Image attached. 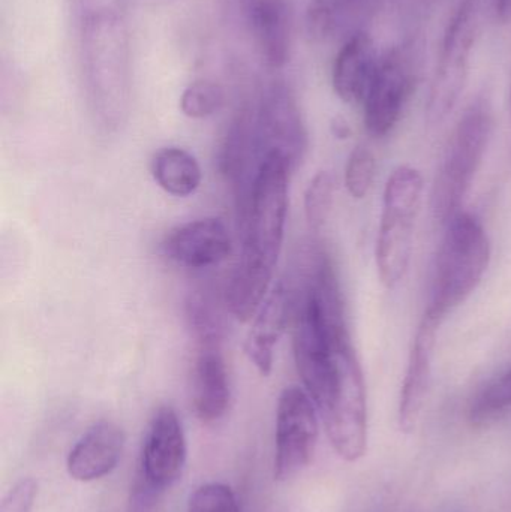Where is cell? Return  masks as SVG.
Wrapping results in <instances>:
<instances>
[{"label":"cell","mask_w":511,"mask_h":512,"mask_svg":"<svg viewBox=\"0 0 511 512\" xmlns=\"http://www.w3.org/2000/svg\"><path fill=\"white\" fill-rule=\"evenodd\" d=\"M318 441L317 406L308 391L288 387L276 409L275 478L296 477L314 457Z\"/></svg>","instance_id":"9c48e42d"},{"label":"cell","mask_w":511,"mask_h":512,"mask_svg":"<svg viewBox=\"0 0 511 512\" xmlns=\"http://www.w3.org/2000/svg\"><path fill=\"white\" fill-rule=\"evenodd\" d=\"M38 487L33 480H23L3 499L0 512H30L35 504Z\"/></svg>","instance_id":"4316f807"},{"label":"cell","mask_w":511,"mask_h":512,"mask_svg":"<svg viewBox=\"0 0 511 512\" xmlns=\"http://www.w3.org/2000/svg\"><path fill=\"white\" fill-rule=\"evenodd\" d=\"M125 448V433L113 421L93 424L69 451V477L81 483L101 480L119 465Z\"/></svg>","instance_id":"5bb4252c"},{"label":"cell","mask_w":511,"mask_h":512,"mask_svg":"<svg viewBox=\"0 0 511 512\" xmlns=\"http://www.w3.org/2000/svg\"><path fill=\"white\" fill-rule=\"evenodd\" d=\"M186 438L182 421L171 406L153 415L144 438L138 478L164 493L182 477L186 465Z\"/></svg>","instance_id":"8fae6325"},{"label":"cell","mask_w":511,"mask_h":512,"mask_svg":"<svg viewBox=\"0 0 511 512\" xmlns=\"http://www.w3.org/2000/svg\"><path fill=\"white\" fill-rule=\"evenodd\" d=\"M224 90L212 81H197L186 87L180 98V110L191 119H206L221 110Z\"/></svg>","instance_id":"603a6c76"},{"label":"cell","mask_w":511,"mask_h":512,"mask_svg":"<svg viewBox=\"0 0 511 512\" xmlns=\"http://www.w3.org/2000/svg\"><path fill=\"white\" fill-rule=\"evenodd\" d=\"M161 495L162 493L156 492L155 489L147 486L141 478L137 477V481L132 487L129 512H152L155 510Z\"/></svg>","instance_id":"f1b7e54d"},{"label":"cell","mask_w":511,"mask_h":512,"mask_svg":"<svg viewBox=\"0 0 511 512\" xmlns=\"http://www.w3.org/2000/svg\"><path fill=\"white\" fill-rule=\"evenodd\" d=\"M377 173L374 153L365 146H357L348 158L345 168V186L348 194L362 200L371 191Z\"/></svg>","instance_id":"cb8c5ba5"},{"label":"cell","mask_w":511,"mask_h":512,"mask_svg":"<svg viewBox=\"0 0 511 512\" xmlns=\"http://www.w3.org/2000/svg\"><path fill=\"white\" fill-rule=\"evenodd\" d=\"M188 512H239L236 495L221 483L198 487L189 498Z\"/></svg>","instance_id":"484cf974"},{"label":"cell","mask_w":511,"mask_h":512,"mask_svg":"<svg viewBox=\"0 0 511 512\" xmlns=\"http://www.w3.org/2000/svg\"><path fill=\"white\" fill-rule=\"evenodd\" d=\"M186 322L198 348H219L225 337L224 315L210 295L201 291L189 295Z\"/></svg>","instance_id":"44dd1931"},{"label":"cell","mask_w":511,"mask_h":512,"mask_svg":"<svg viewBox=\"0 0 511 512\" xmlns=\"http://www.w3.org/2000/svg\"><path fill=\"white\" fill-rule=\"evenodd\" d=\"M416 80L417 53L411 45L393 48L380 60L363 99L365 128L372 137H386L398 125Z\"/></svg>","instance_id":"ba28073f"},{"label":"cell","mask_w":511,"mask_h":512,"mask_svg":"<svg viewBox=\"0 0 511 512\" xmlns=\"http://www.w3.org/2000/svg\"><path fill=\"white\" fill-rule=\"evenodd\" d=\"M333 200L335 180L329 171H320L309 182L305 192V215L311 230H323L332 213Z\"/></svg>","instance_id":"7402d4cb"},{"label":"cell","mask_w":511,"mask_h":512,"mask_svg":"<svg viewBox=\"0 0 511 512\" xmlns=\"http://www.w3.org/2000/svg\"><path fill=\"white\" fill-rule=\"evenodd\" d=\"M336 0H314L309 11L308 24L315 36H324L332 29Z\"/></svg>","instance_id":"83f0119b"},{"label":"cell","mask_w":511,"mask_h":512,"mask_svg":"<svg viewBox=\"0 0 511 512\" xmlns=\"http://www.w3.org/2000/svg\"><path fill=\"white\" fill-rule=\"evenodd\" d=\"M161 251L165 258L182 267H213L230 255L231 237L221 219H197L170 231Z\"/></svg>","instance_id":"7c38bea8"},{"label":"cell","mask_w":511,"mask_h":512,"mask_svg":"<svg viewBox=\"0 0 511 512\" xmlns=\"http://www.w3.org/2000/svg\"><path fill=\"white\" fill-rule=\"evenodd\" d=\"M492 110L485 99L473 102L453 129L432 189V212L441 224L458 215L491 140Z\"/></svg>","instance_id":"277c9868"},{"label":"cell","mask_w":511,"mask_h":512,"mask_svg":"<svg viewBox=\"0 0 511 512\" xmlns=\"http://www.w3.org/2000/svg\"><path fill=\"white\" fill-rule=\"evenodd\" d=\"M230 378L219 348H198L192 373V402L203 423L221 420L230 405Z\"/></svg>","instance_id":"e0dca14e"},{"label":"cell","mask_w":511,"mask_h":512,"mask_svg":"<svg viewBox=\"0 0 511 512\" xmlns=\"http://www.w3.org/2000/svg\"><path fill=\"white\" fill-rule=\"evenodd\" d=\"M150 171L159 188L173 197L186 198L195 194L203 179L197 158L180 147L159 150L153 156Z\"/></svg>","instance_id":"ffe728a7"},{"label":"cell","mask_w":511,"mask_h":512,"mask_svg":"<svg viewBox=\"0 0 511 512\" xmlns=\"http://www.w3.org/2000/svg\"><path fill=\"white\" fill-rule=\"evenodd\" d=\"M441 322L423 315L408 358L407 372L399 402V426L404 432L416 430L425 408L432 378V360Z\"/></svg>","instance_id":"4fadbf2b"},{"label":"cell","mask_w":511,"mask_h":512,"mask_svg":"<svg viewBox=\"0 0 511 512\" xmlns=\"http://www.w3.org/2000/svg\"><path fill=\"white\" fill-rule=\"evenodd\" d=\"M510 107H511V87H510Z\"/></svg>","instance_id":"1f68e13d"},{"label":"cell","mask_w":511,"mask_h":512,"mask_svg":"<svg viewBox=\"0 0 511 512\" xmlns=\"http://www.w3.org/2000/svg\"><path fill=\"white\" fill-rule=\"evenodd\" d=\"M422 194V174L416 168L402 165L390 174L384 188L383 212L375 251L378 274L386 288H396L410 267L414 225Z\"/></svg>","instance_id":"5b68a950"},{"label":"cell","mask_w":511,"mask_h":512,"mask_svg":"<svg viewBox=\"0 0 511 512\" xmlns=\"http://www.w3.org/2000/svg\"><path fill=\"white\" fill-rule=\"evenodd\" d=\"M255 135L260 159L278 152L293 170L302 162L308 134L296 98L285 84H273L264 92L255 117Z\"/></svg>","instance_id":"30bf717a"},{"label":"cell","mask_w":511,"mask_h":512,"mask_svg":"<svg viewBox=\"0 0 511 512\" xmlns=\"http://www.w3.org/2000/svg\"><path fill=\"white\" fill-rule=\"evenodd\" d=\"M332 129L335 137L341 138V140L350 137V126L342 119H336L335 122H333Z\"/></svg>","instance_id":"4dcf8cb0"},{"label":"cell","mask_w":511,"mask_h":512,"mask_svg":"<svg viewBox=\"0 0 511 512\" xmlns=\"http://www.w3.org/2000/svg\"><path fill=\"white\" fill-rule=\"evenodd\" d=\"M290 162L278 152L258 162L242 207L243 246L225 295L230 312L248 322L266 300L284 243Z\"/></svg>","instance_id":"6da1fadb"},{"label":"cell","mask_w":511,"mask_h":512,"mask_svg":"<svg viewBox=\"0 0 511 512\" xmlns=\"http://www.w3.org/2000/svg\"><path fill=\"white\" fill-rule=\"evenodd\" d=\"M480 18L482 0H461L450 18L426 102L425 119L431 128L446 122L464 93L471 53L479 36Z\"/></svg>","instance_id":"8992f818"},{"label":"cell","mask_w":511,"mask_h":512,"mask_svg":"<svg viewBox=\"0 0 511 512\" xmlns=\"http://www.w3.org/2000/svg\"><path fill=\"white\" fill-rule=\"evenodd\" d=\"M89 96L93 114L105 129L122 126L128 113L129 81L122 21L110 14L86 21Z\"/></svg>","instance_id":"3957f363"},{"label":"cell","mask_w":511,"mask_h":512,"mask_svg":"<svg viewBox=\"0 0 511 512\" xmlns=\"http://www.w3.org/2000/svg\"><path fill=\"white\" fill-rule=\"evenodd\" d=\"M491 261V242L479 219L470 213L453 216L446 224L435 259L431 295L425 315L443 322L482 282Z\"/></svg>","instance_id":"7a4b0ae2"},{"label":"cell","mask_w":511,"mask_h":512,"mask_svg":"<svg viewBox=\"0 0 511 512\" xmlns=\"http://www.w3.org/2000/svg\"><path fill=\"white\" fill-rule=\"evenodd\" d=\"M377 53L368 33L351 36L336 56L333 66V89L348 104L363 102L377 71Z\"/></svg>","instance_id":"ac0fdd59"},{"label":"cell","mask_w":511,"mask_h":512,"mask_svg":"<svg viewBox=\"0 0 511 512\" xmlns=\"http://www.w3.org/2000/svg\"><path fill=\"white\" fill-rule=\"evenodd\" d=\"M240 12L261 57L272 68L290 59L291 11L285 0H239Z\"/></svg>","instance_id":"2e32d148"},{"label":"cell","mask_w":511,"mask_h":512,"mask_svg":"<svg viewBox=\"0 0 511 512\" xmlns=\"http://www.w3.org/2000/svg\"><path fill=\"white\" fill-rule=\"evenodd\" d=\"M511 409V370L482 391L471 406V420L486 423Z\"/></svg>","instance_id":"d4e9b609"},{"label":"cell","mask_w":511,"mask_h":512,"mask_svg":"<svg viewBox=\"0 0 511 512\" xmlns=\"http://www.w3.org/2000/svg\"><path fill=\"white\" fill-rule=\"evenodd\" d=\"M294 303L293 292L284 282H279L254 316V324L246 339V354L263 376L272 373L275 348L287 330Z\"/></svg>","instance_id":"9a60e30c"},{"label":"cell","mask_w":511,"mask_h":512,"mask_svg":"<svg viewBox=\"0 0 511 512\" xmlns=\"http://www.w3.org/2000/svg\"><path fill=\"white\" fill-rule=\"evenodd\" d=\"M255 150L258 152L255 119L248 110H243L231 123L219 152V170L239 189L240 203L251 188L246 185V180Z\"/></svg>","instance_id":"d6986e66"},{"label":"cell","mask_w":511,"mask_h":512,"mask_svg":"<svg viewBox=\"0 0 511 512\" xmlns=\"http://www.w3.org/2000/svg\"><path fill=\"white\" fill-rule=\"evenodd\" d=\"M320 414L338 456L347 462L362 459L368 447L366 388L350 342L339 348L335 385Z\"/></svg>","instance_id":"52a82bcc"},{"label":"cell","mask_w":511,"mask_h":512,"mask_svg":"<svg viewBox=\"0 0 511 512\" xmlns=\"http://www.w3.org/2000/svg\"><path fill=\"white\" fill-rule=\"evenodd\" d=\"M495 11L501 23H511V0H495Z\"/></svg>","instance_id":"f546056e"}]
</instances>
